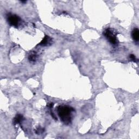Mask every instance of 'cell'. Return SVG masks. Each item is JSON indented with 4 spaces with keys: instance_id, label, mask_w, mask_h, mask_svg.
<instances>
[{
    "instance_id": "cell-3",
    "label": "cell",
    "mask_w": 139,
    "mask_h": 139,
    "mask_svg": "<svg viewBox=\"0 0 139 139\" xmlns=\"http://www.w3.org/2000/svg\"><path fill=\"white\" fill-rule=\"evenodd\" d=\"M7 21L11 26L17 27L20 21V18L16 15L9 14L7 16Z\"/></svg>"
},
{
    "instance_id": "cell-2",
    "label": "cell",
    "mask_w": 139,
    "mask_h": 139,
    "mask_svg": "<svg viewBox=\"0 0 139 139\" xmlns=\"http://www.w3.org/2000/svg\"><path fill=\"white\" fill-rule=\"evenodd\" d=\"M117 32L115 30L110 28H108L104 30L103 35L107 39L111 44L114 45H116L119 43L118 39L117 38Z\"/></svg>"
},
{
    "instance_id": "cell-11",
    "label": "cell",
    "mask_w": 139,
    "mask_h": 139,
    "mask_svg": "<svg viewBox=\"0 0 139 139\" xmlns=\"http://www.w3.org/2000/svg\"><path fill=\"white\" fill-rule=\"evenodd\" d=\"M51 115H52V116L53 118L55 119V120H57V118H56V117H55V114H54L53 112H51Z\"/></svg>"
},
{
    "instance_id": "cell-4",
    "label": "cell",
    "mask_w": 139,
    "mask_h": 139,
    "mask_svg": "<svg viewBox=\"0 0 139 139\" xmlns=\"http://www.w3.org/2000/svg\"><path fill=\"white\" fill-rule=\"evenodd\" d=\"M52 39L48 35H45V37L42 40V41L39 44V45L42 46H46L51 44Z\"/></svg>"
},
{
    "instance_id": "cell-8",
    "label": "cell",
    "mask_w": 139,
    "mask_h": 139,
    "mask_svg": "<svg viewBox=\"0 0 139 139\" xmlns=\"http://www.w3.org/2000/svg\"><path fill=\"white\" fill-rule=\"evenodd\" d=\"M129 58H130V59L132 60V61H135V62H136V61H138V60H137L135 56L134 55H133V54L129 55Z\"/></svg>"
},
{
    "instance_id": "cell-1",
    "label": "cell",
    "mask_w": 139,
    "mask_h": 139,
    "mask_svg": "<svg viewBox=\"0 0 139 139\" xmlns=\"http://www.w3.org/2000/svg\"><path fill=\"white\" fill-rule=\"evenodd\" d=\"M74 111L73 108L67 105H59L57 111L60 119L65 124H68L72 119V113Z\"/></svg>"
},
{
    "instance_id": "cell-7",
    "label": "cell",
    "mask_w": 139,
    "mask_h": 139,
    "mask_svg": "<svg viewBox=\"0 0 139 139\" xmlns=\"http://www.w3.org/2000/svg\"><path fill=\"white\" fill-rule=\"evenodd\" d=\"M36 58H37V55H36V53H32L29 55L28 60L31 62H34L36 61Z\"/></svg>"
},
{
    "instance_id": "cell-9",
    "label": "cell",
    "mask_w": 139,
    "mask_h": 139,
    "mask_svg": "<svg viewBox=\"0 0 139 139\" xmlns=\"http://www.w3.org/2000/svg\"><path fill=\"white\" fill-rule=\"evenodd\" d=\"M43 132H44L43 129H42L41 128H38L35 130V133H36V134H40V133H42Z\"/></svg>"
},
{
    "instance_id": "cell-10",
    "label": "cell",
    "mask_w": 139,
    "mask_h": 139,
    "mask_svg": "<svg viewBox=\"0 0 139 139\" xmlns=\"http://www.w3.org/2000/svg\"><path fill=\"white\" fill-rule=\"evenodd\" d=\"M53 105H54V103H50V104H48V105H47V107H49V108H50V109H51V108H53Z\"/></svg>"
},
{
    "instance_id": "cell-12",
    "label": "cell",
    "mask_w": 139,
    "mask_h": 139,
    "mask_svg": "<svg viewBox=\"0 0 139 139\" xmlns=\"http://www.w3.org/2000/svg\"><path fill=\"white\" fill-rule=\"evenodd\" d=\"M21 2H22V3H26V1H21Z\"/></svg>"
},
{
    "instance_id": "cell-6",
    "label": "cell",
    "mask_w": 139,
    "mask_h": 139,
    "mask_svg": "<svg viewBox=\"0 0 139 139\" xmlns=\"http://www.w3.org/2000/svg\"><path fill=\"white\" fill-rule=\"evenodd\" d=\"M23 120H24V117H23V116L21 114H17L14 119L13 123H14V125L20 124Z\"/></svg>"
},
{
    "instance_id": "cell-5",
    "label": "cell",
    "mask_w": 139,
    "mask_h": 139,
    "mask_svg": "<svg viewBox=\"0 0 139 139\" xmlns=\"http://www.w3.org/2000/svg\"><path fill=\"white\" fill-rule=\"evenodd\" d=\"M132 36L135 41H138L139 40V30L138 28H135L133 30Z\"/></svg>"
}]
</instances>
